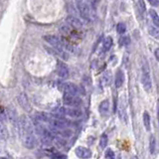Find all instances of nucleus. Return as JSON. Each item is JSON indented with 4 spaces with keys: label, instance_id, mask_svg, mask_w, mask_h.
I'll use <instances>...</instances> for the list:
<instances>
[{
    "label": "nucleus",
    "instance_id": "obj_4",
    "mask_svg": "<svg viewBox=\"0 0 159 159\" xmlns=\"http://www.w3.org/2000/svg\"><path fill=\"white\" fill-rule=\"evenodd\" d=\"M77 8L79 10V13L83 19L85 20H91L92 13H91V3L86 1H78L76 2Z\"/></svg>",
    "mask_w": 159,
    "mask_h": 159
},
{
    "label": "nucleus",
    "instance_id": "obj_26",
    "mask_svg": "<svg viewBox=\"0 0 159 159\" xmlns=\"http://www.w3.org/2000/svg\"><path fill=\"white\" fill-rule=\"evenodd\" d=\"M0 135H1L2 139H5L7 136H8V131L6 130V128L4 127L3 123H1V130H0Z\"/></svg>",
    "mask_w": 159,
    "mask_h": 159
},
{
    "label": "nucleus",
    "instance_id": "obj_23",
    "mask_svg": "<svg viewBox=\"0 0 159 159\" xmlns=\"http://www.w3.org/2000/svg\"><path fill=\"white\" fill-rule=\"evenodd\" d=\"M149 150L151 154L154 153L155 151V137L153 135H151L149 138Z\"/></svg>",
    "mask_w": 159,
    "mask_h": 159
},
{
    "label": "nucleus",
    "instance_id": "obj_10",
    "mask_svg": "<svg viewBox=\"0 0 159 159\" xmlns=\"http://www.w3.org/2000/svg\"><path fill=\"white\" fill-rule=\"evenodd\" d=\"M75 153L79 158L82 159H88L92 157V151L89 148H86L84 146H79L76 148Z\"/></svg>",
    "mask_w": 159,
    "mask_h": 159
},
{
    "label": "nucleus",
    "instance_id": "obj_9",
    "mask_svg": "<svg viewBox=\"0 0 159 159\" xmlns=\"http://www.w3.org/2000/svg\"><path fill=\"white\" fill-rule=\"evenodd\" d=\"M64 95H70V96H77L78 93V86L72 83H64L62 85Z\"/></svg>",
    "mask_w": 159,
    "mask_h": 159
},
{
    "label": "nucleus",
    "instance_id": "obj_1",
    "mask_svg": "<svg viewBox=\"0 0 159 159\" xmlns=\"http://www.w3.org/2000/svg\"><path fill=\"white\" fill-rule=\"evenodd\" d=\"M141 84L143 86V89L145 92L149 93L152 90V81H151V76H150V69L146 60L144 59L141 67Z\"/></svg>",
    "mask_w": 159,
    "mask_h": 159
},
{
    "label": "nucleus",
    "instance_id": "obj_17",
    "mask_svg": "<svg viewBox=\"0 0 159 159\" xmlns=\"http://www.w3.org/2000/svg\"><path fill=\"white\" fill-rule=\"evenodd\" d=\"M149 16L151 18V20H152L154 26L159 28V15L157 14V12L155 11L154 9H150L149 10Z\"/></svg>",
    "mask_w": 159,
    "mask_h": 159
},
{
    "label": "nucleus",
    "instance_id": "obj_16",
    "mask_svg": "<svg viewBox=\"0 0 159 159\" xmlns=\"http://www.w3.org/2000/svg\"><path fill=\"white\" fill-rule=\"evenodd\" d=\"M111 82V74L110 72H104V74L103 75L102 77V86H103V88H106V86H107L108 85L110 84Z\"/></svg>",
    "mask_w": 159,
    "mask_h": 159
},
{
    "label": "nucleus",
    "instance_id": "obj_11",
    "mask_svg": "<svg viewBox=\"0 0 159 159\" xmlns=\"http://www.w3.org/2000/svg\"><path fill=\"white\" fill-rule=\"evenodd\" d=\"M57 73L58 76L62 79H67L69 77V69L64 63H59L57 67Z\"/></svg>",
    "mask_w": 159,
    "mask_h": 159
},
{
    "label": "nucleus",
    "instance_id": "obj_21",
    "mask_svg": "<svg viewBox=\"0 0 159 159\" xmlns=\"http://www.w3.org/2000/svg\"><path fill=\"white\" fill-rule=\"evenodd\" d=\"M136 5H137V10H138L139 12V15L142 16L143 13L145 12V3L143 1H137Z\"/></svg>",
    "mask_w": 159,
    "mask_h": 159
},
{
    "label": "nucleus",
    "instance_id": "obj_2",
    "mask_svg": "<svg viewBox=\"0 0 159 159\" xmlns=\"http://www.w3.org/2000/svg\"><path fill=\"white\" fill-rule=\"evenodd\" d=\"M44 39L46 42H48L50 45H51L55 51L61 55L62 58H65V59H68V55L65 52V46L62 42L58 39L56 36H53V35H48V36H44Z\"/></svg>",
    "mask_w": 159,
    "mask_h": 159
},
{
    "label": "nucleus",
    "instance_id": "obj_18",
    "mask_svg": "<svg viewBox=\"0 0 159 159\" xmlns=\"http://www.w3.org/2000/svg\"><path fill=\"white\" fill-rule=\"evenodd\" d=\"M113 38L107 37L103 40V51H104V52L108 51V50L111 48V46H113Z\"/></svg>",
    "mask_w": 159,
    "mask_h": 159
},
{
    "label": "nucleus",
    "instance_id": "obj_6",
    "mask_svg": "<svg viewBox=\"0 0 159 159\" xmlns=\"http://www.w3.org/2000/svg\"><path fill=\"white\" fill-rule=\"evenodd\" d=\"M50 121V124L53 128H55L56 130L57 129H61V130H64V129H66L68 127V124L69 122L66 120V119H64L62 117H54V118H51L49 119Z\"/></svg>",
    "mask_w": 159,
    "mask_h": 159
},
{
    "label": "nucleus",
    "instance_id": "obj_22",
    "mask_svg": "<svg viewBox=\"0 0 159 159\" xmlns=\"http://www.w3.org/2000/svg\"><path fill=\"white\" fill-rule=\"evenodd\" d=\"M107 134H103L100 139V146L102 149H103V148L107 147Z\"/></svg>",
    "mask_w": 159,
    "mask_h": 159
},
{
    "label": "nucleus",
    "instance_id": "obj_30",
    "mask_svg": "<svg viewBox=\"0 0 159 159\" xmlns=\"http://www.w3.org/2000/svg\"><path fill=\"white\" fill-rule=\"evenodd\" d=\"M157 118H158V123H159V100H158V103H157Z\"/></svg>",
    "mask_w": 159,
    "mask_h": 159
},
{
    "label": "nucleus",
    "instance_id": "obj_28",
    "mask_svg": "<svg viewBox=\"0 0 159 159\" xmlns=\"http://www.w3.org/2000/svg\"><path fill=\"white\" fill-rule=\"evenodd\" d=\"M149 4L151 6H159V0H150Z\"/></svg>",
    "mask_w": 159,
    "mask_h": 159
},
{
    "label": "nucleus",
    "instance_id": "obj_8",
    "mask_svg": "<svg viewBox=\"0 0 159 159\" xmlns=\"http://www.w3.org/2000/svg\"><path fill=\"white\" fill-rule=\"evenodd\" d=\"M58 113L61 115H68L70 117H74V118H78L80 117H82L83 113L81 110H78V108H65V107H61Z\"/></svg>",
    "mask_w": 159,
    "mask_h": 159
},
{
    "label": "nucleus",
    "instance_id": "obj_29",
    "mask_svg": "<svg viewBox=\"0 0 159 159\" xmlns=\"http://www.w3.org/2000/svg\"><path fill=\"white\" fill-rule=\"evenodd\" d=\"M155 58H156V60L159 62V48L158 49H156V51H155Z\"/></svg>",
    "mask_w": 159,
    "mask_h": 159
},
{
    "label": "nucleus",
    "instance_id": "obj_7",
    "mask_svg": "<svg viewBox=\"0 0 159 159\" xmlns=\"http://www.w3.org/2000/svg\"><path fill=\"white\" fill-rule=\"evenodd\" d=\"M63 103L67 106L77 107L82 104V100L77 96H70V95H64L63 96Z\"/></svg>",
    "mask_w": 159,
    "mask_h": 159
},
{
    "label": "nucleus",
    "instance_id": "obj_31",
    "mask_svg": "<svg viewBox=\"0 0 159 159\" xmlns=\"http://www.w3.org/2000/svg\"><path fill=\"white\" fill-rule=\"evenodd\" d=\"M1 159H7V158H5V157H2Z\"/></svg>",
    "mask_w": 159,
    "mask_h": 159
},
{
    "label": "nucleus",
    "instance_id": "obj_5",
    "mask_svg": "<svg viewBox=\"0 0 159 159\" xmlns=\"http://www.w3.org/2000/svg\"><path fill=\"white\" fill-rule=\"evenodd\" d=\"M126 106H127V103H126V99H125V96L123 95L120 100H119V103H118V115L120 119L123 122L127 121V113H126Z\"/></svg>",
    "mask_w": 159,
    "mask_h": 159
},
{
    "label": "nucleus",
    "instance_id": "obj_19",
    "mask_svg": "<svg viewBox=\"0 0 159 159\" xmlns=\"http://www.w3.org/2000/svg\"><path fill=\"white\" fill-rule=\"evenodd\" d=\"M148 32L151 36L155 38H159V28L153 25H148Z\"/></svg>",
    "mask_w": 159,
    "mask_h": 159
},
{
    "label": "nucleus",
    "instance_id": "obj_12",
    "mask_svg": "<svg viewBox=\"0 0 159 159\" xmlns=\"http://www.w3.org/2000/svg\"><path fill=\"white\" fill-rule=\"evenodd\" d=\"M124 74L123 72H122L121 70H118L117 72V74H115V80H114V84H115V86L117 88H120V86H122V85H123L124 83Z\"/></svg>",
    "mask_w": 159,
    "mask_h": 159
},
{
    "label": "nucleus",
    "instance_id": "obj_27",
    "mask_svg": "<svg viewBox=\"0 0 159 159\" xmlns=\"http://www.w3.org/2000/svg\"><path fill=\"white\" fill-rule=\"evenodd\" d=\"M129 37H123L120 39V41H119V43H120V45H128L129 44Z\"/></svg>",
    "mask_w": 159,
    "mask_h": 159
},
{
    "label": "nucleus",
    "instance_id": "obj_3",
    "mask_svg": "<svg viewBox=\"0 0 159 159\" xmlns=\"http://www.w3.org/2000/svg\"><path fill=\"white\" fill-rule=\"evenodd\" d=\"M21 139L24 147L28 149H33L37 146V139L33 134V131H23L21 132Z\"/></svg>",
    "mask_w": 159,
    "mask_h": 159
},
{
    "label": "nucleus",
    "instance_id": "obj_24",
    "mask_svg": "<svg viewBox=\"0 0 159 159\" xmlns=\"http://www.w3.org/2000/svg\"><path fill=\"white\" fill-rule=\"evenodd\" d=\"M117 31L118 34H123L126 31V26L124 23H118L117 26Z\"/></svg>",
    "mask_w": 159,
    "mask_h": 159
},
{
    "label": "nucleus",
    "instance_id": "obj_14",
    "mask_svg": "<svg viewBox=\"0 0 159 159\" xmlns=\"http://www.w3.org/2000/svg\"><path fill=\"white\" fill-rule=\"evenodd\" d=\"M67 23L69 25H71V26L74 27V28H81L83 26L81 21H80L78 18H76L74 16H69L67 18Z\"/></svg>",
    "mask_w": 159,
    "mask_h": 159
},
{
    "label": "nucleus",
    "instance_id": "obj_13",
    "mask_svg": "<svg viewBox=\"0 0 159 159\" xmlns=\"http://www.w3.org/2000/svg\"><path fill=\"white\" fill-rule=\"evenodd\" d=\"M99 110H100V113L104 117L108 113V110H110V102L107 100H104L100 103V107H99Z\"/></svg>",
    "mask_w": 159,
    "mask_h": 159
},
{
    "label": "nucleus",
    "instance_id": "obj_25",
    "mask_svg": "<svg viewBox=\"0 0 159 159\" xmlns=\"http://www.w3.org/2000/svg\"><path fill=\"white\" fill-rule=\"evenodd\" d=\"M104 156H106L107 159H114L115 158V154L113 152V150L111 149H107L104 153Z\"/></svg>",
    "mask_w": 159,
    "mask_h": 159
},
{
    "label": "nucleus",
    "instance_id": "obj_15",
    "mask_svg": "<svg viewBox=\"0 0 159 159\" xmlns=\"http://www.w3.org/2000/svg\"><path fill=\"white\" fill-rule=\"evenodd\" d=\"M18 100H19L21 107H22L24 110H26L28 111L30 110V104L28 103V100H27L26 95H25V93H21V95L19 96V97H18Z\"/></svg>",
    "mask_w": 159,
    "mask_h": 159
},
{
    "label": "nucleus",
    "instance_id": "obj_20",
    "mask_svg": "<svg viewBox=\"0 0 159 159\" xmlns=\"http://www.w3.org/2000/svg\"><path fill=\"white\" fill-rule=\"evenodd\" d=\"M143 124L145 126L146 130L149 131L150 130V117L147 111H145V113H143Z\"/></svg>",
    "mask_w": 159,
    "mask_h": 159
}]
</instances>
